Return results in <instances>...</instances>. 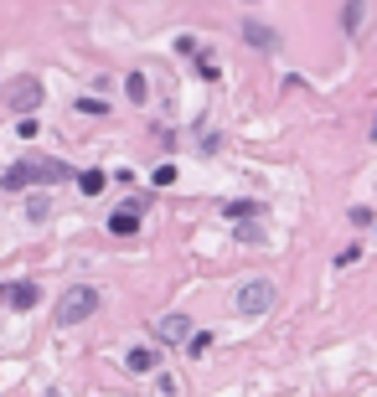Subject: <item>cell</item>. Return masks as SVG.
I'll return each mask as SVG.
<instances>
[{"label": "cell", "mask_w": 377, "mask_h": 397, "mask_svg": "<svg viewBox=\"0 0 377 397\" xmlns=\"http://www.w3.org/2000/svg\"><path fill=\"white\" fill-rule=\"evenodd\" d=\"M41 299V289L31 279H16V284H0V304H11V310H31V304Z\"/></svg>", "instance_id": "5b68a950"}, {"label": "cell", "mask_w": 377, "mask_h": 397, "mask_svg": "<svg viewBox=\"0 0 377 397\" xmlns=\"http://www.w3.org/2000/svg\"><path fill=\"white\" fill-rule=\"evenodd\" d=\"M68 175H73V170L62 165V160H16V165H6L0 186H6V191H26V186H62Z\"/></svg>", "instance_id": "6da1fadb"}, {"label": "cell", "mask_w": 377, "mask_h": 397, "mask_svg": "<svg viewBox=\"0 0 377 397\" xmlns=\"http://www.w3.org/2000/svg\"><path fill=\"white\" fill-rule=\"evenodd\" d=\"M94 310H99V294L88 289V284H78V289H68V294L57 299V310H52V320H57V325H83V320L94 315Z\"/></svg>", "instance_id": "7a4b0ae2"}, {"label": "cell", "mask_w": 377, "mask_h": 397, "mask_svg": "<svg viewBox=\"0 0 377 397\" xmlns=\"http://www.w3.org/2000/svg\"><path fill=\"white\" fill-rule=\"evenodd\" d=\"M269 304H274V284L269 279H253V284H243V289H238V310L243 315H263Z\"/></svg>", "instance_id": "3957f363"}, {"label": "cell", "mask_w": 377, "mask_h": 397, "mask_svg": "<svg viewBox=\"0 0 377 397\" xmlns=\"http://www.w3.org/2000/svg\"><path fill=\"white\" fill-rule=\"evenodd\" d=\"M155 336H166L171 346H176V341H191V320H186L181 310H176V315H161V320H155Z\"/></svg>", "instance_id": "52a82bcc"}, {"label": "cell", "mask_w": 377, "mask_h": 397, "mask_svg": "<svg viewBox=\"0 0 377 397\" xmlns=\"http://www.w3.org/2000/svg\"><path fill=\"white\" fill-rule=\"evenodd\" d=\"M6 103L16 108V114H31V108L41 103V83L36 78H11L6 83Z\"/></svg>", "instance_id": "277c9868"}, {"label": "cell", "mask_w": 377, "mask_h": 397, "mask_svg": "<svg viewBox=\"0 0 377 397\" xmlns=\"http://www.w3.org/2000/svg\"><path fill=\"white\" fill-rule=\"evenodd\" d=\"M155 397H176V382L171 377H155Z\"/></svg>", "instance_id": "9a60e30c"}, {"label": "cell", "mask_w": 377, "mask_h": 397, "mask_svg": "<svg viewBox=\"0 0 377 397\" xmlns=\"http://www.w3.org/2000/svg\"><path fill=\"white\" fill-rule=\"evenodd\" d=\"M362 11H367L362 0H346V31H357V26H362Z\"/></svg>", "instance_id": "4fadbf2b"}, {"label": "cell", "mask_w": 377, "mask_h": 397, "mask_svg": "<svg viewBox=\"0 0 377 397\" xmlns=\"http://www.w3.org/2000/svg\"><path fill=\"white\" fill-rule=\"evenodd\" d=\"M150 181H155V186H171V181H176V165H161V170L150 175Z\"/></svg>", "instance_id": "5bb4252c"}, {"label": "cell", "mask_w": 377, "mask_h": 397, "mask_svg": "<svg viewBox=\"0 0 377 397\" xmlns=\"http://www.w3.org/2000/svg\"><path fill=\"white\" fill-rule=\"evenodd\" d=\"M223 217L243 227V222H258V217H263V207H258V202H228V207H223Z\"/></svg>", "instance_id": "9c48e42d"}, {"label": "cell", "mask_w": 377, "mask_h": 397, "mask_svg": "<svg viewBox=\"0 0 377 397\" xmlns=\"http://www.w3.org/2000/svg\"><path fill=\"white\" fill-rule=\"evenodd\" d=\"M186 351H191V356H207V351H212V336H207V330H191Z\"/></svg>", "instance_id": "7c38bea8"}, {"label": "cell", "mask_w": 377, "mask_h": 397, "mask_svg": "<svg viewBox=\"0 0 377 397\" xmlns=\"http://www.w3.org/2000/svg\"><path fill=\"white\" fill-rule=\"evenodd\" d=\"M104 186H109V170H83V175H78V191H83V196H99Z\"/></svg>", "instance_id": "30bf717a"}, {"label": "cell", "mask_w": 377, "mask_h": 397, "mask_svg": "<svg viewBox=\"0 0 377 397\" xmlns=\"http://www.w3.org/2000/svg\"><path fill=\"white\" fill-rule=\"evenodd\" d=\"M129 371H155V351H150V346L129 351Z\"/></svg>", "instance_id": "8fae6325"}, {"label": "cell", "mask_w": 377, "mask_h": 397, "mask_svg": "<svg viewBox=\"0 0 377 397\" xmlns=\"http://www.w3.org/2000/svg\"><path fill=\"white\" fill-rule=\"evenodd\" d=\"M140 212H145V202H124V207H114V217H109V232L114 237H129L140 227Z\"/></svg>", "instance_id": "8992f818"}, {"label": "cell", "mask_w": 377, "mask_h": 397, "mask_svg": "<svg viewBox=\"0 0 377 397\" xmlns=\"http://www.w3.org/2000/svg\"><path fill=\"white\" fill-rule=\"evenodd\" d=\"M243 36H248L253 47H263V52H279V31H274V26H258V21H243Z\"/></svg>", "instance_id": "ba28073f"}]
</instances>
